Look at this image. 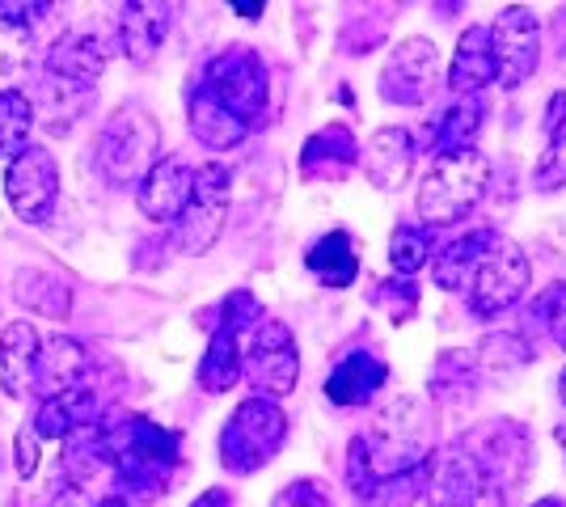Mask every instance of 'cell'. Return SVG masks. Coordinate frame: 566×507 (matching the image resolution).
Instances as JSON below:
<instances>
[{
	"label": "cell",
	"instance_id": "13",
	"mask_svg": "<svg viewBox=\"0 0 566 507\" xmlns=\"http://www.w3.org/2000/svg\"><path fill=\"white\" fill-rule=\"evenodd\" d=\"M440 81V55L431 39H401L380 68V97L394 106H419Z\"/></svg>",
	"mask_w": 566,
	"mask_h": 507
},
{
	"label": "cell",
	"instance_id": "20",
	"mask_svg": "<svg viewBox=\"0 0 566 507\" xmlns=\"http://www.w3.org/2000/svg\"><path fill=\"white\" fill-rule=\"evenodd\" d=\"M495 81V55H491V30L486 25H470L457 51H452L449 89L457 97H482V89Z\"/></svg>",
	"mask_w": 566,
	"mask_h": 507
},
{
	"label": "cell",
	"instance_id": "40",
	"mask_svg": "<svg viewBox=\"0 0 566 507\" xmlns=\"http://www.w3.org/2000/svg\"><path fill=\"white\" fill-rule=\"evenodd\" d=\"M13 448H18V474H22V478H34V469H39V435H34L30 423L18 432Z\"/></svg>",
	"mask_w": 566,
	"mask_h": 507
},
{
	"label": "cell",
	"instance_id": "8",
	"mask_svg": "<svg viewBox=\"0 0 566 507\" xmlns=\"http://www.w3.org/2000/svg\"><path fill=\"white\" fill-rule=\"evenodd\" d=\"M528 275H533V266L524 258V250L516 242H507L503 233H491V242L478 254L470 279H465L470 309L478 317L507 314L520 296L528 292Z\"/></svg>",
	"mask_w": 566,
	"mask_h": 507
},
{
	"label": "cell",
	"instance_id": "3",
	"mask_svg": "<svg viewBox=\"0 0 566 507\" xmlns=\"http://www.w3.org/2000/svg\"><path fill=\"white\" fill-rule=\"evenodd\" d=\"M491 182V161L482 148H461V152H440L431 157L427 173L419 178L415 208L427 224H452L465 220L482 203Z\"/></svg>",
	"mask_w": 566,
	"mask_h": 507
},
{
	"label": "cell",
	"instance_id": "18",
	"mask_svg": "<svg viewBox=\"0 0 566 507\" xmlns=\"http://www.w3.org/2000/svg\"><path fill=\"white\" fill-rule=\"evenodd\" d=\"M39 347H43V335L34 330V321H9L0 330V385L9 398H25L34 389Z\"/></svg>",
	"mask_w": 566,
	"mask_h": 507
},
{
	"label": "cell",
	"instance_id": "44",
	"mask_svg": "<svg viewBox=\"0 0 566 507\" xmlns=\"http://www.w3.org/2000/svg\"><path fill=\"white\" fill-rule=\"evenodd\" d=\"M94 507H132L127 499H118V495H106V499H97Z\"/></svg>",
	"mask_w": 566,
	"mask_h": 507
},
{
	"label": "cell",
	"instance_id": "27",
	"mask_svg": "<svg viewBox=\"0 0 566 507\" xmlns=\"http://www.w3.org/2000/svg\"><path fill=\"white\" fill-rule=\"evenodd\" d=\"M355 166V140L347 127H326L317 131L305 145V157H301V169L305 178H343L347 169Z\"/></svg>",
	"mask_w": 566,
	"mask_h": 507
},
{
	"label": "cell",
	"instance_id": "30",
	"mask_svg": "<svg viewBox=\"0 0 566 507\" xmlns=\"http://www.w3.org/2000/svg\"><path fill=\"white\" fill-rule=\"evenodd\" d=\"M431 393L444 406H465V402H473V393H478V363H473L470 351H449L444 360L436 363Z\"/></svg>",
	"mask_w": 566,
	"mask_h": 507
},
{
	"label": "cell",
	"instance_id": "41",
	"mask_svg": "<svg viewBox=\"0 0 566 507\" xmlns=\"http://www.w3.org/2000/svg\"><path fill=\"white\" fill-rule=\"evenodd\" d=\"M190 507H233V499H229V490H220V486H212V490H203L199 499Z\"/></svg>",
	"mask_w": 566,
	"mask_h": 507
},
{
	"label": "cell",
	"instance_id": "31",
	"mask_svg": "<svg viewBox=\"0 0 566 507\" xmlns=\"http://www.w3.org/2000/svg\"><path fill=\"white\" fill-rule=\"evenodd\" d=\"M30 131H34V106L25 89H0V157L13 161L30 148Z\"/></svg>",
	"mask_w": 566,
	"mask_h": 507
},
{
	"label": "cell",
	"instance_id": "43",
	"mask_svg": "<svg viewBox=\"0 0 566 507\" xmlns=\"http://www.w3.org/2000/svg\"><path fill=\"white\" fill-rule=\"evenodd\" d=\"M51 507H90V504H85V495H81V490H64Z\"/></svg>",
	"mask_w": 566,
	"mask_h": 507
},
{
	"label": "cell",
	"instance_id": "45",
	"mask_svg": "<svg viewBox=\"0 0 566 507\" xmlns=\"http://www.w3.org/2000/svg\"><path fill=\"white\" fill-rule=\"evenodd\" d=\"M533 507H566V504H563V499H554V495H549V499H537Z\"/></svg>",
	"mask_w": 566,
	"mask_h": 507
},
{
	"label": "cell",
	"instance_id": "10",
	"mask_svg": "<svg viewBox=\"0 0 566 507\" xmlns=\"http://www.w3.org/2000/svg\"><path fill=\"white\" fill-rule=\"evenodd\" d=\"M241 377L259 389V398H287L296 381H301V356H296V338L292 330L275 321V317H262L250 335V347L241 351Z\"/></svg>",
	"mask_w": 566,
	"mask_h": 507
},
{
	"label": "cell",
	"instance_id": "25",
	"mask_svg": "<svg viewBox=\"0 0 566 507\" xmlns=\"http://www.w3.org/2000/svg\"><path fill=\"white\" fill-rule=\"evenodd\" d=\"M308 271L326 284V288H352L355 275H359V245H355L352 233L334 229L322 242L308 250Z\"/></svg>",
	"mask_w": 566,
	"mask_h": 507
},
{
	"label": "cell",
	"instance_id": "47",
	"mask_svg": "<svg viewBox=\"0 0 566 507\" xmlns=\"http://www.w3.org/2000/svg\"><path fill=\"white\" fill-rule=\"evenodd\" d=\"M558 444H563V453H566V427H558Z\"/></svg>",
	"mask_w": 566,
	"mask_h": 507
},
{
	"label": "cell",
	"instance_id": "35",
	"mask_svg": "<svg viewBox=\"0 0 566 507\" xmlns=\"http://www.w3.org/2000/svg\"><path fill=\"white\" fill-rule=\"evenodd\" d=\"M533 182H537V191H563L566 187V119L558 127H549V140H545Z\"/></svg>",
	"mask_w": 566,
	"mask_h": 507
},
{
	"label": "cell",
	"instance_id": "7",
	"mask_svg": "<svg viewBox=\"0 0 566 507\" xmlns=\"http://www.w3.org/2000/svg\"><path fill=\"white\" fill-rule=\"evenodd\" d=\"M287 440V414L280 411V402L271 398H245L224 432H220V465L229 474H259L262 465H271L275 453L283 448Z\"/></svg>",
	"mask_w": 566,
	"mask_h": 507
},
{
	"label": "cell",
	"instance_id": "1",
	"mask_svg": "<svg viewBox=\"0 0 566 507\" xmlns=\"http://www.w3.org/2000/svg\"><path fill=\"white\" fill-rule=\"evenodd\" d=\"M431 448V423L419 411L415 398H394L385 411L373 414V423L352 435L347 448V478L355 495H373L380 483H394L406 474H419Z\"/></svg>",
	"mask_w": 566,
	"mask_h": 507
},
{
	"label": "cell",
	"instance_id": "19",
	"mask_svg": "<svg viewBox=\"0 0 566 507\" xmlns=\"http://www.w3.org/2000/svg\"><path fill=\"white\" fill-rule=\"evenodd\" d=\"M385 381H389L385 360H377L373 351H352V356L334 363L331 381H326V398L334 406H364L385 389Z\"/></svg>",
	"mask_w": 566,
	"mask_h": 507
},
{
	"label": "cell",
	"instance_id": "33",
	"mask_svg": "<svg viewBox=\"0 0 566 507\" xmlns=\"http://www.w3.org/2000/svg\"><path fill=\"white\" fill-rule=\"evenodd\" d=\"M431 263V237L419 224H401L394 229V242H389V266L398 275H419Z\"/></svg>",
	"mask_w": 566,
	"mask_h": 507
},
{
	"label": "cell",
	"instance_id": "15",
	"mask_svg": "<svg viewBox=\"0 0 566 507\" xmlns=\"http://www.w3.org/2000/svg\"><path fill=\"white\" fill-rule=\"evenodd\" d=\"M174 30V4L161 0H136L118 9V47L132 64H153V55Z\"/></svg>",
	"mask_w": 566,
	"mask_h": 507
},
{
	"label": "cell",
	"instance_id": "5",
	"mask_svg": "<svg viewBox=\"0 0 566 507\" xmlns=\"http://www.w3.org/2000/svg\"><path fill=\"white\" fill-rule=\"evenodd\" d=\"M195 89L212 97L220 110H229L250 131L266 119V106H271V76H266L259 51L250 47H229L212 55L203 68V81Z\"/></svg>",
	"mask_w": 566,
	"mask_h": 507
},
{
	"label": "cell",
	"instance_id": "12",
	"mask_svg": "<svg viewBox=\"0 0 566 507\" xmlns=\"http://www.w3.org/2000/svg\"><path fill=\"white\" fill-rule=\"evenodd\" d=\"M4 194L25 224H48L60 199V169L48 148L30 145L4 169Z\"/></svg>",
	"mask_w": 566,
	"mask_h": 507
},
{
	"label": "cell",
	"instance_id": "2",
	"mask_svg": "<svg viewBox=\"0 0 566 507\" xmlns=\"http://www.w3.org/2000/svg\"><path fill=\"white\" fill-rule=\"evenodd\" d=\"M97 427H102V444L111 457L118 499H127L132 507L157 499L178 465V448H182L178 435L157 427L144 414H132L123 423H97Z\"/></svg>",
	"mask_w": 566,
	"mask_h": 507
},
{
	"label": "cell",
	"instance_id": "24",
	"mask_svg": "<svg viewBox=\"0 0 566 507\" xmlns=\"http://www.w3.org/2000/svg\"><path fill=\"white\" fill-rule=\"evenodd\" d=\"M13 296H18V305L34 309L39 317H51V321H64L72 309L69 279L55 271H43V266H22L13 275Z\"/></svg>",
	"mask_w": 566,
	"mask_h": 507
},
{
	"label": "cell",
	"instance_id": "39",
	"mask_svg": "<svg viewBox=\"0 0 566 507\" xmlns=\"http://www.w3.org/2000/svg\"><path fill=\"white\" fill-rule=\"evenodd\" d=\"M271 507H331V495H326L317 483H292L275 495V504Z\"/></svg>",
	"mask_w": 566,
	"mask_h": 507
},
{
	"label": "cell",
	"instance_id": "34",
	"mask_svg": "<svg viewBox=\"0 0 566 507\" xmlns=\"http://www.w3.org/2000/svg\"><path fill=\"white\" fill-rule=\"evenodd\" d=\"M34 60V34L0 22V85H13Z\"/></svg>",
	"mask_w": 566,
	"mask_h": 507
},
{
	"label": "cell",
	"instance_id": "14",
	"mask_svg": "<svg viewBox=\"0 0 566 507\" xmlns=\"http://www.w3.org/2000/svg\"><path fill=\"white\" fill-rule=\"evenodd\" d=\"M423 495L427 507H486L482 474L461 444H449L423 465Z\"/></svg>",
	"mask_w": 566,
	"mask_h": 507
},
{
	"label": "cell",
	"instance_id": "17",
	"mask_svg": "<svg viewBox=\"0 0 566 507\" xmlns=\"http://www.w3.org/2000/svg\"><path fill=\"white\" fill-rule=\"evenodd\" d=\"M97 414H102V402H97V393L90 385H76V389H64V393H55V398H43V406L34 411L30 427H34V435L69 440L72 432H85V427H94Z\"/></svg>",
	"mask_w": 566,
	"mask_h": 507
},
{
	"label": "cell",
	"instance_id": "4",
	"mask_svg": "<svg viewBox=\"0 0 566 507\" xmlns=\"http://www.w3.org/2000/svg\"><path fill=\"white\" fill-rule=\"evenodd\" d=\"M470 461L482 474L486 486V507H503L507 495L524 483L528 474V461H533V440L520 427L516 419H491V423H478L470 432L457 440Z\"/></svg>",
	"mask_w": 566,
	"mask_h": 507
},
{
	"label": "cell",
	"instance_id": "23",
	"mask_svg": "<svg viewBox=\"0 0 566 507\" xmlns=\"http://www.w3.org/2000/svg\"><path fill=\"white\" fill-rule=\"evenodd\" d=\"M43 73L64 76V81L81 85V89H94L97 81H102V73H106V47H102V39H94V34H64L48 51Z\"/></svg>",
	"mask_w": 566,
	"mask_h": 507
},
{
	"label": "cell",
	"instance_id": "32",
	"mask_svg": "<svg viewBox=\"0 0 566 507\" xmlns=\"http://www.w3.org/2000/svg\"><path fill=\"white\" fill-rule=\"evenodd\" d=\"M482 97H457L449 110L440 115V136H436V157L440 152H461V148H473V136L482 127Z\"/></svg>",
	"mask_w": 566,
	"mask_h": 507
},
{
	"label": "cell",
	"instance_id": "11",
	"mask_svg": "<svg viewBox=\"0 0 566 507\" xmlns=\"http://www.w3.org/2000/svg\"><path fill=\"white\" fill-rule=\"evenodd\" d=\"M491 55H495V81L503 89H520L537 73L542 60V22L533 9L512 4L491 25Z\"/></svg>",
	"mask_w": 566,
	"mask_h": 507
},
{
	"label": "cell",
	"instance_id": "42",
	"mask_svg": "<svg viewBox=\"0 0 566 507\" xmlns=\"http://www.w3.org/2000/svg\"><path fill=\"white\" fill-rule=\"evenodd\" d=\"M233 13H241L245 22H259V18H262V4H259V0H254V4H241V0H233Z\"/></svg>",
	"mask_w": 566,
	"mask_h": 507
},
{
	"label": "cell",
	"instance_id": "38",
	"mask_svg": "<svg viewBox=\"0 0 566 507\" xmlns=\"http://www.w3.org/2000/svg\"><path fill=\"white\" fill-rule=\"evenodd\" d=\"M51 13V4H30V0H0V22L18 25V30H30L43 22Z\"/></svg>",
	"mask_w": 566,
	"mask_h": 507
},
{
	"label": "cell",
	"instance_id": "28",
	"mask_svg": "<svg viewBox=\"0 0 566 507\" xmlns=\"http://www.w3.org/2000/svg\"><path fill=\"white\" fill-rule=\"evenodd\" d=\"M241 335L229 330V326H216L212 342H208V351H203V360H199V385L208 389V393H224V389H233L241 381Z\"/></svg>",
	"mask_w": 566,
	"mask_h": 507
},
{
	"label": "cell",
	"instance_id": "46",
	"mask_svg": "<svg viewBox=\"0 0 566 507\" xmlns=\"http://www.w3.org/2000/svg\"><path fill=\"white\" fill-rule=\"evenodd\" d=\"M558 393H563V402H566V368H563V377H558Z\"/></svg>",
	"mask_w": 566,
	"mask_h": 507
},
{
	"label": "cell",
	"instance_id": "6",
	"mask_svg": "<svg viewBox=\"0 0 566 507\" xmlns=\"http://www.w3.org/2000/svg\"><path fill=\"white\" fill-rule=\"evenodd\" d=\"M97 169L106 182L132 187L140 182L148 169L157 166V148H161V127L140 106H118L111 119L97 131Z\"/></svg>",
	"mask_w": 566,
	"mask_h": 507
},
{
	"label": "cell",
	"instance_id": "16",
	"mask_svg": "<svg viewBox=\"0 0 566 507\" xmlns=\"http://www.w3.org/2000/svg\"><path fill=\"white\" fill-rule=\"evenodd\" d=\"M190 182H195V169H190L187 161L161 157V161L136 182V203H140V212L148 220L169 224V220L182 216V208H187V199H190Z\"/></svg>",
	"mask_w": 566,
	"mask_h": 507
},
{
	"label": "cell",
	"instance_id": "21",
	"mask_svg": "<svg viewBox=\"0 0 566 507\" xmlns=\"http://www.w3.org/2000/svg\"><path fill=\"white\" fill-rule=\"evenodd\" d=\"M85 368H90V356H85V347H81L76 338H69V335L43 338V347H39V368H34V393L55 398V393H64V389L85 385Z\"/></svg>",
	"mask_w": 566,
	"mask_h": 507
},
{
	"label": "cell",
	"instance_id": "22",
	"mask_svg": "<svg viewBox=\"0 0 566 507\" xmlns=\"http://www.w3.org/2000/svg\"><path fill=\"white\" fill-rule=\"evenodd\" d=\"M415 169V136L406 127H385L364 148V173L380 191H398Z\"/></svg>",
	"mask_w": 566,
	"mask_h": 507
},
{
	"label": "cell",
	"instance_id": "29",
	"mask_svg": "<svg viewBox=\"0 0 566 507\" xmlns=\"http://www.w3.org/2000/svg\"><path fill=\"white\" fill-rule=\"evenodd\" d=\"M491 242V229H473V233H461L457 242H449L436 258H431V275L436 284L449 292H465V279H470L478 254Z\"/></svg>",
	"mask_w": 566,
	"mask_h": 507
},
{
	"label": "cell",
	"instance_id": "9",
	"mask_svg": "<svg viewBox=\"0 0 566 507\" xmlns=\"http://www.w3.org/2000/svg\"><path fill=\"white\" fill-rule=\"evenodd\" d=\"M229 199H233V173L229 169L216 166V161L195 169L187 208H182V216L174 220V245L182 254H208L216 237L224 233Z\"/></svg>",
	"mask_w": 566,
	"mask_h": 507
},
{
	"label": "cell",
	"instance_id": "36",
	"mask_svg": "<svg viewBox=\"0 0 566 507\" xmlns=\"http://www.w3.org/2000/svg\"><path fill=\"white\" fill-rule=\"evenodd\" d=\"M262 321V305H259V296L254 292H233L224 305H220V326H229V330H250V326H259Z\"/></svg>",
	"mask_w": 566,
	"mask_h": 507
},
{
	"label": "cell",
	"instance_id": "37",
	"mask_svg": "<svg viewBox=\"0 0 566 507\" xmlns=\"http://www.w3.org/2000/svg\"><path fill=\"white\" fill-rule=\"evenodd\" d=\"M537 314H542L545 330L554 335V342L566 351V284H554V288L542 292V300H537Z\"/></svg>",
	"mask_w": 566,
	"mask_h": 507
},
{
	"label": "cell",
	"instance_id": "26",
	"mask_svg": "<svg viewBox=\"0 0 566 507\" xmlns=\"http://www.w3.org/2000/svg\"><path fill=\"white\" fill-rule=\"evenodd\" d=\"M190 136L199 140L203 148H212V152H224V148H237L245 136H250V127H241V123L229 115V110H220L208 94H190Z\"/></svg>",
	"mask_w": 566,
	"mask_h": 507
}]
</instances>
